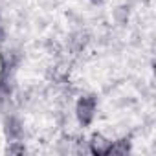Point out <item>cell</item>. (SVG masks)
I'll list each match as a JSON object with an SVG mask.
<instances>
[{
  "label": "cell",
  "instance_id": "6da1fadb",
  "mask_svg": "<svg viewBox=\"0 0 156 156\" xmlns=\"http://www.w3.org/2000/svg\"><path fill=\"white\" fill-rule=\"evenodd\" d=\"M94 114H96V98L92 94L81 96L79 101H77V105H75V116L79 119V123L83 127L90 125L92 119H94Z\"/></svg>",
  "mask_w": 156,
  "mask_h": 156
},
{
  "label": "cell",
  "instance_id": "7a4b0ae2",
  "mask_svg": "<svg viewBox=\"0 0 156 156\" xmlns=\"http://www.w3.org/2000/svg\"><path fill=\"white\" fill-rule=\"evenodd\" d=\"M110 145H112V141H110L108 138H105L103 134H99V132L92 134V138H90V141H88L90 152H94V154H98V156H107L108 151H110Z\"/></svg>",
  "mask_w": 156,
  "mask_h": 156
},
{
  "label": "cell",
  "instance_id": "5b68a950",
  "mask_svg": "<svg viewBox=\"0 0 156 156\" xmlns=\"http://www.w3.org/2000/svg\"><path fill=\"white\" fill-rule=\"evenodd\" d=\"M92 2H101V0H92Z\"/></svg>",
  "mask_w": 156,
  "mask_h": 156
},
{
  "label": "cell",
  "instance_id": "277c9868",
  "mask_svg": "<svg viewBox=\"0 0 156 156\" xmlns=\"http://www.w3.org/2000/svg\"><path fill=\"white\" fill-rule=\"evenodd\" d=\"M8 152H9V154H22V152H26V147H24L22 143H19V141H13V143L8 147Z\"/></svg>",
  "mask_w": 156,
  "mask_h": 156
},
{
  "label": "cell",
  "instance_id": "3957f363",
  "mask_svg": "<svg viewBox=\"0 0 156 156\" xmlns=\"http://www.w3.org/2000/svg\"><path fill=\"white\" fill-rule=\"evenodd\" d=\"M129 151H130V141L129 140H118V141H112L108 154H127Z\"/></svg>",
  "mask_w": 156,
  "mask_h": 156
}]
</instances>
